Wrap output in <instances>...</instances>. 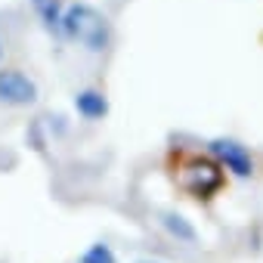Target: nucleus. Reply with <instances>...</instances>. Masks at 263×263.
Returning a JSON list of instances; mask_svg holds the SVG:
<instances>
[{
  "mask_svg": "<svg viewBox=\"0 0 263 263\" xmlns=\"http://www.w3.org/2000/svg\"><path fill=\"white\" fill-rule=\"evenodd\" d=\"M31 10H34V16L41 19V25H44L47 31L59 34V25H62V13H65L62 0H31Z\"/></svg>",
  "mask_w": 263,
  "mask_h": 263,
  "instance_id": "obj_6",
  "label": "nucleus"
},
{
  "mask_svg": "<svg viewBox=\"0 0 263 263\" xmlns=\"http://www.w3.org/2000/svg\"><path fill=\"white\" fill-rule=\"evenodd\" d=\"M208 155H211L223 171H229V174L238 177V180H248V177L254 174V158H251V152H248L238 140L217 137V140L208 143Z\"/></svg>",
  "mask_w": 263,
  "mask_h": 263,
  "instance_id": "obj_4",
  "label": "nucleus"
},
{
  "mask_svg": "<svg viewBox=\"0 0 263 263\" xmlns=\"http://www.w3.org/2000/svg\"><path fill=\"white\" fill-rule=\"evenodd\" d=\"M0 59H4V44H0Z\"/></svg>",
  "mask_w": 263,
  "mask_h": 263,
  "instance_id": "obj_9",
  "label": "nucleus"
},
{
  "mask_svg": "<svg viewBox=\"0 0 263 263\" xmlns=\"http://www.w3.org/2000/svg\"><path fill=\"white\" fill-rule=\"evenodd\" d=\"M161 226H164V229H167L177 241H189V245H192V241L198 238L195 226H192L189 220H183L180 214H161Z\"/></svg>",
  "mask_w": 263,
  "mask_h": 263,
  "instance_id": "obj_7",
  "label": "nucleus"
},
{
  "mask_svg": "<svg viewBox=\"0 0 263 263\" xmlns=\"http://www.w3.org/2000/svg\"><path fill=\"white\" fill-rule=\"evenodd\" d=\"M59 34L65 41L84 47L87 53H105L108 44H111V25H108V19L96 7H90V4H71V7H65Z\"/></svg>",
  "mask_w": 263,
  "mask_h": 263,
  "instance_id": "obj_2",
  "label": "nucleus"
},
{
  "mask_svg": "<svg viewBox=\"0 0 263 263\" xmlns=\"http://www.w3.org/2000/svg\"><path fill=\"white\" fill-rule=\"evenodd\" d=\"M137 263H158V260H137Z\"/></svg>",
  "mask_w": 263,
  "mask_h": 263,
  "instance_id": "obj_8",
  "label": "nucleus"
},
{
  "mask_svg": "<svg viewBox=\"0 0 263 263\" xmlns=\"http://www.w3.org/2000/svg\"><path fill=\"white\" fill-rule=\"evenodd\" d=\"M41 96L37 81L19 68H0V105L7 108H28Z\"/></svg>",
  "mask_w": 263,
  "mask_h": 263,
  "instance_id": "obj_3",
  "label": "nucleus"
},
{
  "mask_svg": "<svg viewBox=\"0 0 263 263\" xmlns=\"http://www.w3.org/2000/svg\"><path fill=\"white\" fill-rule=\"evenodd\" d=\"M74 108H78V115L81 118H87V121H102L105 115H108V99H105V93L102 90H81L78 96H74Z\"/></svg>",
  "mask_w": 263,
  "mask_h": 263,
  "instance_id": "obj_5",
  "label": "nucleus"
},
{
  "mask_svg": "<svg viewBox=\"0 0 263 263\" xmlns=\"http://www.w3.org/2000/svg\"><path fill=\"white\" fill-rule=\"evenodd\" d=\"M167 174L174 186L195 201H211L226 186V171L211 155L189 152V149H174L167 155Z\"/></svg>",
  "mask_w": 263,
  "mask_h": 263,
  "instance_id": "obj_1",
  "label": "nucleus"
}]
</instances>
